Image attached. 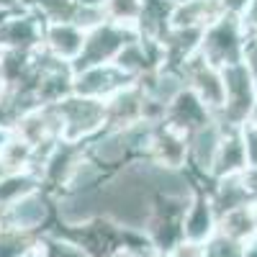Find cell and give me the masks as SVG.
Masks as SVG:
<instances>
[{"label":"cell","instance_id":"cell-4","mask_svg":"<svg viewBox=\"0 0 257 257\" xmlns=\"http://www.w3.org/2000/svg\"><path fill=\"white\" fill-rule=\"evenodd\" d=\"M137 36H139V31L132 29V26H121V24H113V21H103L100 26H95L93 31L85 34L82 52L75 59L72 70L90 67V64L113 62L116 54L128 44V41H134Z\"/></svg>","mask_w":257,"mask_h":257},{"label":"cell","instance_id":"cell-2","mask_svg":"<svg viewBox=\"0 0 257 257\" xmlns=\"http://www.w3.org/2000/svg\"><path fill=\"white\" fill-rule=\"evenodd\" d=\"M244 44H247V36L239 26V18L237 16H219L216 21L203 29L201 34V54L216 64V67H229V64H237L242 62L244 54Z\"/></svg>","mask_w":257,"mask_h":257},{"label":"cell","instance_id":"cell-43","mask_svg":"<svg viewBox=\"0 0 257 257\" xmlns=\"http://www.w3.org/2000/svg\"><path fill=\"white\" fill-rule=\"evenodd\" d=\"M152 257H170V252H155Z\"/></svg>","mask_w":257,"mask_h":257},{"label":"cell","instance_id":"cell-33","mask_svg":"<svg viewBox=\"0 0 257 257\" xmlns=\"http://www.w3.org/2000/svg\"><path fill=\"white\" fill-rule=\"evenodd\" d=\"M242 64L247 67V72L252 75L254 88H257V36H254V39H247V44H244V54H242Z\"/></svg>","mask_w":257,"mask_h":257},{"label":"cell","instance_id":"cell-23","mask_svg":"<svg viewBox=\"0 0 257 257\" xmlns=\"http://www.w3.org/2000/svg\"><path fill=\"white\" fill-rule=\"evenodd\" d=\"M41 234H31L24 229H16V226H3L0 229V257H24L29 254L36 242H39Z\"/></svg>","mask_w":257,"mask_h":257},{"label":"cell","instance_id":"cell-36","mask_svg":"<svg viewBox=\"0 0 257 257\" xmlns=\"http://www.w3.org/2000/svg\"><path fill=\"white\" fill-rule=\"evenodd\" d=\"M0 8L3 11H18V8H24V0H0Z\"/></svg>","mask_w":257,"mask_h":257},{"label":"cell","instance_id":"cell-32","mask_svg":"<svg viewBox=\"0 0 257 257\" xmlns=\"http://www.w3.org/2000/svg\"><path fill=\"white\" fill-rule=\"evenodd\" d=\"M170 257H206V244L193 242V239H180L170 249Z\"/></svg>","mask_w":257,"mask_h":257},{"label":"cell","instance_id":"cell-45","mask_svg":"<svg viewBox=\"0 0 257 257\" xmlns=\"http://www.w3.org/2000/svg\"><path fill=\"white\" fill-rule=\"evenodd\" d=\"M0 229H3V208H0Z\"/></svg>","mask_w":257,"mask_h":257},{"label":"cell","instance_id":"cell-48","mask_svg":"<svg viewBox=\"0 0 257 257\" xmlns=\"http://www.w3.org/2000/svg\"><path fill=\"white\" fill-rule=\"evenodd\" d=\"M24 3H26V0H24Z\"/></svg>","mask_w":257,"mask_h":257},{"label":"cell","instance_id":"cell-29","mask_svg":"<svg viewBox=\"0 0 257 257\" xmlns=\"http://www.w3.org/2000/svg\"><path fill=\"white\" fill-rule=\"evenodd\" d=\"M103 21H108V18H105L103 6H80V3H77V11H75L72 24H75V26H80L85 34L93 31L95 26H100Z\"/></svg>","mask_w":257,"mask_h":257},{"label":"cell","instance_id":"cell-18","mask_svg":"<svg viewBox=\"0 0 257 257\" xmlns=\"http://www.w3.org/2000/svg\"><path fill=\"white\" fill-rule=\"evenodd\" d=\"M221 13L219 0H183L173 6L170 16V26L175 29H206L211 21H216Z\"/></svg>","mask_w":257,"mask_h":257},{"label":"cell","instance_id":"cell-38","mask_svg":"<svg viewBox=\"0 0 257 257\" xmlns=\"http://www.w3.org/2000/svg\"><path fill=\"white\" fill-rule=\"evenodd\" d=\"M247 123L257 126V100H254V105H252V111H249V118H247Z\"/></svg>","mask_w":257,"mask_h":257},{"label":"cell","instance_id":"cell-3","mask_svg":"<svg viewBox=\"0 0 257 257\" xmlns=\"http://www.w3.org/2000/svg\"><path fill=\"white\" fill-rule=\"evenodd\" d=\"M221 72H224V105L216 113V118L224 126H242V123H247L249 111L257 100L254 80L242 62L229 64Z\"/></svg>","mask_w":257,"mask_h":257},{"label":"cell","instance_id":"cell-22","mask_svg":"<svg viewBox=\"0 0 257 257\" xmlns=\"http://www.w3.org/2000/svg\"><path fill=\"white\" fill-rule=\"evenodd\" d=\"M105 175H108V173H105V170H103L88 152H82V157H80L77 165L72 167L67 183H64V188H62L59 193H67V190H90V188H95Z\"/></svg>","mask_w":257,"mask_h":257},{"label":"cell","instance_id":"cell-9","mask_svg":"<svg viewBox=\"0 0 257 257\" xmlns=\"http://www.w3.org/2000/svg\"><path fill=\"white\" fill-rule=\"evenodd\" d=\"M41 34H44V21L36 16L29 6L13 11L3 24H0V52L3 49H24L34 52L41 47Z\"/></svg>","mask_w":257,"mask_h":257},{"label":"cell","instance_id":"cell-15","mask_svg":"<svg viewBox=\"0 0 257 257\" xmlns=\"http://www.w3.org/2000/svg\"><path fill=\"white\" fill-rule=\"evenodd\" d=\"M216 224H219V213L213 211L208 193L198 190L183 211V239L206 244L216 234Z\"/></svg>","mask_w":257,"mask_h":257},{"label":"cell","instance_id":"cell-25","mask_svg":"<svg viewBox=\"0 0 257 257\" xmlns=\"http://www.w3.org/2000/svg\"><path fill=\"white\" fill-rule=\"evenodd\" d=\"M24 6H29L36 16H41L44 24H59V21H70L75 18L77 3L75 0H26Z\"/></svg>","mask_w":257,"mask_h":257},{"label":"cell","instance_id":"cell-14","mask_svg":"<svg viewBox=\"0 0 257 257\" xmlns=\"http://www.w3.org/2000/svg\"><path fill=\"white\" fill-rule=\"evenodd\" d=\"M211 116H213V113L206 108V103L185 85V90H180V93L175 95V100L165 108V118H162V121L188 137L190 132H196L198 126H203Z\"/></svg>","mask_w":257,"mask_h":257},{"label":"cell","instance_id":"cell-7","mask_svg":"<svg viewBox=\"0 0 257 257\" xmlns=\"http://www.w3.org/2000/svg\"><path fill=\"white\" fill-rule=\"evenodd\" d=\"M183 77H185L188 88L206 103V108L213 116H216L224 105V72H221V67L211 64L198 52L183 64Z\"/></svg>","mask_w":257,"mask_h":257},{"label":"cell","instance_id":"cell-44","mask_svg":"<svg viewBox=\"0 0 257 257\" xmlns=\"http://www.w3.org/2000/svg\"><path fill=\"white\" fill-rule=\"evenodd\" d=\"M252 211H254V221H257V203H252Z\"/></svg>","mask_w":257,"mask_h":257},{"label":"cell","instance_id":"cell-8","mask_svg":"<svg viewBox=\"0 0 257 257\" xmlns=\"http://www.w3.org/2000/svg\"><path fill=\"white\" fill-rule=\"evenodd\" d=\"M128 82H137L128 75H123L113 62L105 64H90V67H80L72 75V93L85 95V98H98L105 100L121 88H126Z\"/></svg>","mask_w":257,"mask_h":257},{"label":"cell","instance_id":"cell-42","mask_svg":"<svg viewBox=\"0 0 257 257\" xmlns=\"http://www.w3.org/2000/svg\"><path fill=\"white\" fill-rule=\"evenodd\" d=\"M108 257H128V254H126L123 249H118V252H113V254H108Z\"/></svg>","mask_w":257,"mask_h":257},{"label":"cell","instance_id":"cell-1","mask_svg":"<svg viewBox=\"0 0 257 257\" xmlns=\"http://www.w3.org/2000/svg\"><path fill=\"white\" fill-rule=\"evenodd\" d=\"M59 123H62V139L75 144H88L105 128V103L98 98H85L70 93L54 103Z\"/></svg>","mask_w":257,"mask_h":257},{"label":"cell","instance_id":"cell-11","mask_svg":"<svg viewBox=\"0 0 257 257\" xmlns=\"http://www.w3.org/2000/svg\"><path fill=\"white\" fill-rule=\"evenodd\" d=\"M147 160L162 167H185L188 162V137L165 121L155 123L152 142L147 149Z\"/></svg>","mask_w":257,"mask_h":257},{"label":"cell","instance_id":"cell-20","mask_svg":"<svg viewBox=\"0 0 257 257\" xmlns=\"http://www.w3.org/2000/svg\"><path fill=\"white\" fill-rule=\"evenodd\" d=\"M41 180L39 175H34L31 170H21V173H8L0 178V208H8L11 203L21 201L29 193L39 190Z\"/></svg>","mask_w":257,"mask_h":257},{"label":"cell","instance_id":"cell-46","mask_svg":"<svg viewBox=\"0 0 257 257\" xmlns=\"http://www.w3.org/2000/svg\"><path fill=\"white\" fill-rule=\"evenodd\" d=\"M170 3H173V6H175V3H183V0H170Z\"/></svg>","mask_w":257,"mask_h":257},{"label":"cell","instance_id":"cell-6","mask_svg":"<svg viewBox=\"0 0 257 257\" xmlns=\"http://www.w3.org/2000/svg\"><path fill=\"white\" fill-rule=\"evenodd\" d=\"M54 219V198L44 188H39L21 201L3 208V226H16L31 234L49 231V221Z\"/></svg>","mask_w":257,"mask_h":257},{"label":"cell","instance_id":"cell-24","mask_svg":"<svg viewBox=\"0 0 257 257\" xmlns=\"http://www.w3.org/2000/svg\"><path fill=\"white\" fill-rule=\"evenodd\" d=\"M0 162L8 173H21V170H31V162H34V147L26 144L21 137H16L11 132V139L8 144L3 147L0 152Z\"/></svg>","mask_w":257,"mask_h":257},{"label":"cell","instance_id":"cell-21","mask_svg":"<svg viewBox=\"0 0 257 257\" xmlns=\"http://www.w3.org/2000/svg\"><path fill=\"white\" fill-rule=\"evenodd\" d=\"M216 231L226 234L231 239H239V242H247L257 234V221H254V211L252 206H244V208H234L229 213H221L219 216V224H216Z\"/></svg>","mask_w":257,"mask_h":257},{"label":"cell","instance_id":"cell-41","mask_svg":"<svg viewBox=\"0 0 257 257\" xmlns=\"http://www.w3.org/2000/svg\"><path fill=\"white\" fill-rule=\"evenodd\" d=\"M11 16V11H3V8H0V24H3V21Z\"/></svg>","mask_w":257,"mask_h":257},{"label":"cell","instance_id":"cell-27","mask_svg":"<svg viewBox=\"0 0 257 257\" xmlns=\"http://www.w3.org/2000/svg\"><path fill=\"white\" fill-rule=\"evenodd\" d=\"M39 247L47 257H90L82 247H77L72 239L62 237L57 231H44L39 237Z\"/></svg>","mask_w":257,"mask_h":257},{"label":"cell","instance_id":"cell-19","mask_svg":"<svg viewBox=\"0 0 257 257\" xmlns=\"http://www.w3.org/2000/svg\"><path fill=\"white\" fill-rule=\"evenodd\" d=\"M170 16H173V3L170 0H144L142 18L137 24L139 36L162 41V36L170 31Z\"/></svg>","mask_w":257,"mask_h":257},{"label":"cell","instance_id":"cell-26","mask_svg":"<svg viewBox=\"0 0 257 257\" xmlns=\"http://www.w3.org/2000/svg\"><path fill=\"white\" fill-rule=\"evenodd\" d=\"M142 8H144V0H103L105 18L121 26H132V29H137L139 24Z\"/></svg>","mask_w":257,"mask_h":257},{"label":"cell","instance_id":"cell-28","mask_svg":"<svg viewBox=\"0 0 257 257\" xmlns=\"http://www.w3.org/2000/svg\"><path fill=\"white\" fill-rule=\"evenodd\" d=\"M206 257H244V242L216 231L206 242Z\"/></svg>","mask_w":257,"mask_h":257},{"label":"cell","instance_id":"cell-13","mask_svg":"<svg viewBox=\"0 0 257 257\" xmlns=\"http://www.w3.org/2000/svg\"><path fill=\"white\" fill-rule=\"evenodd\" d=\"M85 44V31L70 21H59V24H44V34H41V49L49 57L75 64Z\"/></svg>","mask_w":257,"mask_h":257},{"label":"cell","instance_id":"cell-47","mask_svg":"<svg viewBox=\"0 0 257 257\" xmlns=\"http://www.w3.org/2000/svg\"><path fill=\"white\" fill-rule=\"evenodd\" d=\"M3 88H6V85H3V80H0V90H3Z\"/></svg>","mask_w":257,"mask_h":257},{"label":"cell","instance_id":"cell-35","mask_svg":"<svg viewBox=\"0 0 257 257\" xmlns=\"http://www.w3.org/2000/svg\"><path fill=\"white\" fill-rule=\"evenodd\" d=\"M219 6H221V13L226 16H239L249 6V0H219Z\"/></svg>","mask_w":257,"mask_h":257},{"label":"cell","instance_id":"cell-31","mask_svg":"<svg viewBox=\"0 0 257 257\" xmlns=\"http://www.w3.org/2000/svg\"><path fill=\"white\" fill-rule=\"evenodd\" d=\"M237 18H239V26H242L244 36L247 39H254L257 36V0H249V6Z\"/></svg>","mask_w":257,"mask_h":257},{"label":"cell","instance_id":"cell-17","mask_svg":"<svg viewBox=\"0 0 257 257\" xmlns=\"http://www.w3.org/2000/svg\"><path fill=\"white\" fill-rule=\"evenodd\" d=\"M208 198H211V206L213 211L219 213H229L234 208H244V206H252L254 201L249 198V193L242 183L239 175H226V178H216L211 180V185L206 188Z\"/></svg>","mask_w":257,"mask_h":257},{"label":"cell","instance_id":"cell-37","mask_svg":"<svg viewBox=\"0 0 257 257\" xmlns=\"http://www.w3.org/2000/svg\"><path fill=\"white\" fill-rule=\"evenodd\" d=\"M8 139H11V128L0 126V152H3V147L8 144Z\"/></svg>","mask_w":257,"mask_h":257},{"label":"cell","instance_id":"cell-39","mask_svg":"<svg viewBox=\"0 0 257 257\" xmlns=\"http://www.w3.org/2000/svg\"><path fill=\"white\" fill-rule=\"evenodd\" d=\"M24 257H47V254L41 252V247H39V242H36V247H34V249H31L29 254H24Z\"/></svg>","mask_w":257,"mask_h":257},{"label":"cell","instance_id":"cell-30","mask_svg":"<svg viewBox=\"0 0 257 257\" xmlns=\"http://www.w3.org/2000/svg\"><path fill=\"white\" fill-rule=\"evenodd\" d=\"M242 142H244V152H247V165L257 167V126L252 123H242Z\"/></svg>","mask_w":257,"mask_h":257},{"label":"cell","instance_id":"cell-40","mask_svg":"<svg viewBox=\"0 0 257 257\" xmlns=\"http://www.w3.org/2000/svg\"><path fill=\"white\" fill-rule=\"evenodd\" d=\"M80 6H103V0H75Z\"/></svg>","mask_w":257,"mask_h":257},{"label":"cell","instance_id":"cell-10","mask_svg":"<svg viewBox=\"0 0 257 257\" xmlns=\"http://www.w3.org/2000/svg\"><path fill=\"white\" fill-rule=\"evenodd\" d=\"M82 152H85V144L64 142V139H59L52 147L49 157L44 160V165H41V188H44L49 196H57V193L64 188V183H67L72 167L77 165Z\"/></svg>","mask_w":257,"mask_h":257},{"label":"cell","instance_id":"cell-34","mask_svg":"<svg viewBox=\"0 0 257 257\" xmlns=\"http://www.w3.org/2000/svg\"><path fill=\"white\" fill-rule=\"evenodd\" d=\"M239 178H242V183H244V188H247V193H249V198L257 203V167L247 165L242 173H239Z\"/></svg>","mask_w":257,"mask_h":257},{"label":"cell","instance_id":"cell-16","mask_svg":"<svg viewBox=\"0 0 257 257\" xmlns=\"http://www.w3.org/2000/svg\"><path fill=\"white\" fill-rule=\"evenodd\" d=\"M244 167H247V152H244L242 132H239V126H226L221 144H219V152H216V160H213L211 180L226 178V175H239Z\"/></svg>","mask_w":257,"mask_h":257},{"label":"cell","instance_id":"cell-5","mask_svg":"<svg viewBox=\"0 0 257 257\" xmlns=\"http://www.w3.org/2000/svg\"><path fill=\"white\" fill-rule=\"evenodd\" d=\"M224 123L211 116L203 126H198L196 132L188 134V162L185 170L196 178L201 185L208 183L211 185V173H213V160H216L219 144L224 137Z\"/></svg>","mask_w":257,"mask_h":257},{"label":"cell","instance_id":"cell-12","mask_svg":"<svg viewBox=\"0 0 257 257\" xmlns=\"http://www.w3.org/2000/svg\"><path fill=\"white\" fill-rule=\"evenodd\" d=\"M105 128H126L144 121V90L139 82H128L126 88L105 98Z\"/></svg>","mask_w":257,"mask_h":257}]
</instances>
